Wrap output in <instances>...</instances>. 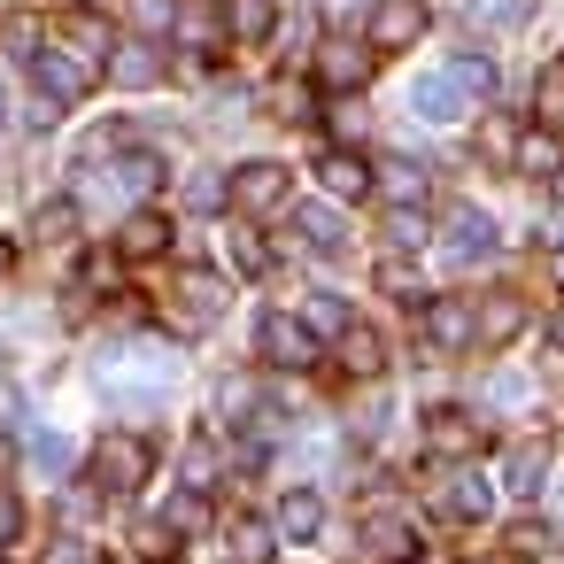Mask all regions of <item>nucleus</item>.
Returning <instances> with one entry per match:
<instances>
[{
  "mask_svg": "<svg viewBox=\"0 0 564 564\" xmlns=\"http://www.w3.org/2000/svg\"><path fill=\"white\" fill-rule=\"evenodd\" d=\"M271 549H279V525H263V518L232 525V564H271Z\"/></svg>",
  "mask_w": 564,
  "mask_h": 564,
  "instance_id": "cd10ccee",
  "label": "nucleus"
},
{
  "mask_svg": "<svg viewBox=\"0 0 564 564\" xmlns=\"http://www.w3.org/2000/svg\"><path fill=\"white\" fill-rule=\"evenodd\" d=\"M9 456H17V441H9V433H0V464H9Z\"/></svg>",
  "mask_w": 564,
  "mask_h": 564,
  "instance_id": "49530a36",
  "label": "nucleus"
},
{
  "mask_svg": "<svg viewBox=\"0 0 564 564\" xmlns=\"http://www.w3.org/2000/svg\"><path fill=\"white\" fill-rule=\"evenodd\" d=\"M317 178H325V194H333V202L371 194V163H364V155H348V148H333V155L317 163Z\"/></svg>",
  "mask_w": 564,
  "mask_h": 564,
  "instance_id": "aec40b11",
  "label": "nucleus"
},
{
  "mask_svg": "<svg viewBox=\"0 0 564 564\" xmlns=\"http://www.w3.org/2000/svg\"><path fill=\"white\" fill-rule=\"evenodd\" d=\"M471 448H479V417H471V410H433V417H425V456L464 464Z\"/></svg>",
  "mask_w": 564,
  "mask_h": 564,
  "instance_id": "9d476101",
  "label": "nucleus"
},
{
  "mask_svg": "<svg viewBox=\"0 0 564 564\" xmlns=\"http://www.w3.org/2000/svg\"><path fill=\"white\" fill-rule=\"evenodd\" d=\"M410 109H417L425 124H456L471 101H464V86H456L448 70H433V78H417V86H410Z\"/></svg>",
  "mask_w": 564,
  "mask_h": 564,
  "instance_id": "f8f14e48",
  "label": "nucleus"
},
{
  "mask_svg": "<svg viewBox=\"0 0 564 564\" xmlns=\"http://www.w3.org/2000/svg\"><path fill=\"white\" fill-rule=\"evenodd\" d=\"M379 286H387V294H402V302H417V271H410L402 256H387V263H379Z\"/></svg>",
  "mask_w": 564,
  "mask_h": 564,
  "instance_id": "ea45409f",
  "label": "nucleus"
},
{
  "mask_svg": "<svg viewBox=\"0 0 564 564\" xmlns=\"http://www.w3.org/2000/svg\"><path fill=\"white\" fill-rule=\"evenodd\" d=\"M109 78H117V86H132V94H140V86H155V78H163V47H155V40H117Z\"/></svg>",
  "mask_w": 564,
  "mask_h": 564,
  "instance_id": "dca6fc26",
  "label": "nucleus"
},
{
  "mask_svg": "<svg viewBox=\"0 0 564 564\" xmlns=\"http://www.w3.org/2000/svg\"><path fill=\"white\" fill-rule=\"evenodd\" d=\"M448 78L464 86V101H487V94H495V63H487V55H456Z\"/></svg>",
  "mask_w": 564,
  "mask_h": 564,
  "instance_id": "2f4dec72",
  "label": "nucleus"
},
{
  "mask_svg": "<svg viewBox=\"0 0 564 564\" xmlns=\"http://www.w3.org/2000/svg\"><path fill=\"white\" fill-rule=\"evenodd\" d=\"M0 124H9V94H0Z\"/></svg>",
  "mask_w": 564,
  "mask_h": 564,
  "instance_id": "09e8293b",
  "label": "nucleus"
},
{
  "mask_svg": "<svg viewBox=\"0 0 564 564\" xmlns=\"http://www.w3.org/2000/svg\"><path fill=\"white\" fill-rule=\"evenodd\" d=\"M163 525H171V533L186 541V533H202V525H209V502H202V495L186 487V495H171V502H163Z\"/></svg>",
  "mask_w": 564,
  "mask_h": 564,
  "instance_id": "473e14b6",
  "label": "nucleus"
},
{
  "mask_svg": "<svg viewBox=\"0 0 564 564\" xmlns=\"http://www.w3.org/2000/svg\"><path fill=\"white\" fill-rule=\"evenodd\" d=\"M163 248H171V217H163V209H132V217L117 225V256L148 263V256H163Z\"/></svg>",
  "mask_w": 564,
  "mask_h": 564,
  "instance_id": "4468645a",
  "label": "nucleus"
},
{
  "mask_svg": "<svg viewBox=\"0 0 564 564\" xmlns=\"http://www.w3.org/2000/svg\"><path fill=\"white\" fill-rule=\"evenodd\" d=\"M533 109H541V132H564V63H549V70H541Z\"/></svg>",
  "mask_w": 564,
  "mask_h": 564,
  "instance_id": "7c9ffc66",
  "label": "nucleus"
},
{
  "mask_svg": "<svg viewBox=\"0 0 564 564\" xmlns=\"http://www.w3.org/2000/svg\"><path fill=\"white\" fill-rule=\"evenodd\" d=\"M148 471H155V448L140 433H109L94 448V487L101 495H132V487H148Z\"/></svg>",
  "mask_w": 564,
  "mask_h": 564,
  "instance_id": "f03ea898",
  "label": "nucleus"
},
{
  "mask_svg": "<svg viewBox=\"0 0 564 564\" xmlns=\"http://www.w3.org/2000/svg\"><path fill=\"white\" fill-rule=\"evenodd\" d=\"M417 333H425V348L464 356V348H479V310H471V302H456V294H433V302H425V317H417Z\"/></svg>",
  "mask_w": 564,
  "mask_h": 564,
  "instance_id": "7ed1b4c3",
  "label": "nucleus"
},
{
  "mask_svg": "<svg viewBox=\"0 0 564 564\" xmlns=\"http://www.w3.org/2000/svg\"><path fill=\"white\" fill-rule=\"evenodd\" d=\"M549 333H556V340H564V310H556V325H549Z\"/></svg>",
  "mask_w": 564,
  "mask_h": 564,
  "instance_id": "de8ad7c7",
  "label": "nucleus"
},
{
  "mask_svg": "<svg viewBox=\"0 0 564 564\" xmlns=\"http://www.w3.org/2000/svg\"><path fill=\"white\" fill-rule=\"evenodd\" d=\"M32 464H40L47 479H63V471H70V441H63V433H40V441H32Z\"/></svg>",
  "mask_w": 564,
  "mask_h": 564,
  "instance_id": "72a5a7b5",
  "label": "nucleus"
},
{
  "mask_svg": "<svg viewBox=\"0 0 564 564\" xmlns=\"http://www.w3.org/2000/svg\"><path fill=\"white\" fill-rule=\"evenodd\" d=\"M32 78H40V94H47V101H63V109H70V101H86L94 63H78L70 47H40V55H32Z\"/></svg>",
  "mask_w": 564,
  "mask_h": 564,
  "instance_id": "423d86ee",
  "label": "nucleus"
},
{
  "mask_svg": "<svg viewBox=\"0 0 564 564\" xmlns=\"http://www.w3.org/2000/svg\"><path fill=\"white\" fill-rule=\"evenodd\" d=\"M232 271H248V279H256V271H271V248H263L256 232H232Z\"/></svg>",
  "mask_w": 564,
  "mask_h": 564,
  "instance_id": "c9c22d12",
  "label": "nucleus"
},
{
  "mask_svg": "<svg viewBox=\"0 0 564 564\" xmlns=\"http://www.w3.org/2000/svg\"><path fill=\"white\" fill-rule=\"evenodd\" d=\"M17 525H24V510H17V495H9V487H0V549L17 541Z\"/></svg>",
  "mask_w": 564,
  "mask_h": 564,
  "instance_id": "79ce46f5",
  "label": "nucleus"
},
{
  "mask_svg": "<svg viewBox=\"0 0 564 564\" xmlns=\"http://www.w3.org/2000/svg\"><path fill=\"white\" fill-rule=\"evenodd\" d=\"M109 178H117L124 194H155V186H163V155H148V148H132V155H124V163H117Z\"/></svg>",
  "mask_w": 564,
  "mask_h": 564,
  "instance_id": "c85d7f7f",
  "label": "nucleus"
},
{
  "mask_svg": "<svg viewBox=\"0 0 564 564\" xmlns=\"http://www.w3.org/2000/svg\"><path fill=\"white\" fill-rule=\"evenodd\" d=\"M387 240H394V248H425V217H417V209H394V217H387Z\"/></svg>",
  "mask_w": 564,
  "mask_h": 564,
  "instance_id": "58836bf2",
  "label": "nucleus"
},
{
  "mask_svg": "<svg viewBox=\"0 0 564 564\" xmlns=\"http://www.w3.org/2000/svg\"><path fill=\"white\" fill-rule=\"evenodd\" d=\"M364 541H371V556H387V564H410V556H417V525H410L402 510H371V518H364Z\"/></svg>",
  "mask_w": 564,
  "mask_h": 564,
  "instance_id": "2eb2a0df",
  "label": "nucleus"
},
{
  "mask_svg": "<svg viewBox=\"0 0 564 564\" xmlns=\"http://www.w3.org/2000/svg\"><path fill=\"white\" fill-rule=\"evenodd\" d=\"M132 24H140V40H155V32L178 24V9H171V0H132Z\"/></svg>",
  "mask_w": 564,
  "mask_h": 564,
  "instance_id": "f704fd0d",
  "label": "nucleus"
},
{
  "mask_svg": "<svg viewBox=\"0 0 564 564\" xmlns=\"http://www.w3.org/2000/svg\"><path fill=\"white\" fill-rule=\"evenodd\" d=\"M256 348H263V364H279V371L317 364V333H310L302 317H286V310H271V317L256 325Z\"/></svg>",
  "mask_w": 564,
  "mask_h": 564,
  "instance_id": "39448f33",
  "label": "nucleus"
},
{
  "mask_svg": "<svg viewBox=\"0 0 564 564\" xmlns=\"http://www.w3.org/2000/svg\"><path fill=\"white\" fill-rule=\"evenodd\" d=\"M525 333V302L518 294H487L479 302V348H510Z\"/></svg>",
  "mask_w": 564,
  "mask_h": 564,
  "instance_id": "a211bd4d",
  "label": "nucleus"
},
{
  "mask_svg": "<svg viewBox=\"0 0 564 564\" xmlns=\"http://www.w3.org/2000/svg\"><path fill=\"white\" fill-rule=\"evenodd\" d=\"M317 78H325L333 94H356V86L371 78V55H364L356 40H325V47H317Z\"/></svg>",
  "mask_w": 564,
  "mask_h": 564,
  "instance_id": "9b49d317",
  "label": "nucleus"
},
{
  "mask_svg": "<svg viewBox=\"0 0 564 564\" xmlns=\"http://www.w3.org/2000/svg\"><path fill=\"white\" fill-rule=\"evenodd\" d=\"M417 40H425V0H379L371 9V47L379 55H402Z\"/></svg>",
  "mask_w": 564,
  "mask_h": 564,
  "instance_id": "0eeeda50",
  "label": "nucleus"
},
{
  "mask_svg": "<svg viewBox=\"0 0 564 564\" xmlns=\"http://www.w3.org/2000/svg\"><path fill=\"white\" fill-rule=\"evenodd\" d=\"M271 525H279V541H317V525H325V495H317V487H294V495L279 502Z\"/></svg>",
  "mask_w": 564,
  "mask_h": 564,
  "instance_id": "6ab92c4d",
  "label": "nucleus"
},
{
  "mask_svg": "<svg viewBox=\"0 0 564 564\" xmlns=\"http://www.w3.org/2000/svg\"><path fill=\"white\" fill-rule=\"evenodd\" d=\"M225 24H232V40H271V24H279V9L271 0H225Z\"/></svg>",
  "mask_w": 564,
  "mask_h": 564,
  "instance_id": "bb28decb",
  "label": "nucleus"
},
{
  "mask_svg": "<svg viewBox=\"0 0 564 564\" xmlns=\"http://www.w3.org/2000/svg\"><path fill=\"white\" fill-rule=\"evenodd\" d=\"M441 256H448V263H479V256H495V217H487V209H448V225H441Z\"/></svg>",
  "mask_w": 564,
  "mask_h": 564,
  "instance_id": "1a4fd4ad",
  "label": "nucleus"
},
{
  "mask_svg": "<svg viewBox=\"0 0 564 564\" xmlns=\"http://www.w3.org/2000/svg\"><path fill=\"white\" fill-rule=\"evenodd\" d=\"M441 510H448V518H464V525H479V518L495 510V487H487L479 471H456V479H448V495H441Z\"/></svg>",
  "mask_w": 564,
  "mask_h": 564,
  "instance_id": "4be33fe9",
  "label": "nucleus"
},
{
  "mask_svg": "<svg viewBox=\"0 0 564 564\" xmlns=\"http://www.w3.org/2000/svg\"><path fill=\"white\" fill-rule=\"evenodd\" d=\"M487 394H495V402H525V379H518V371H502V379H495Z\"/></svg>",
  "mask_w": 564,
  "mask_h": 564,
  "instance_id": "c03bdc74",
  "label": "nucleus"
},
{
  "mask_svg": "<svg viewBox=\"0 0 564 564\" xmlns=\"http://www.w3.org/2000/svg\"><path fill=\"white\" fill-rule=\"evenodd\" d=\"M186 479H194V495L217 479V448H209V441H194V456H186Z\"/></svg>",
  "mask_w": 564,
  "mask_h": 564,
  "instance_id": "a19ab883",
  "label": "nucleus"
},
{
  "mask_svg": "<svg viewBox=\"0 0 564 564\" xmlns=\"http://www.w3.org/2000/svg\"><path fill=\"white\" fill-rule=\"evenodd\" d=\"M340 364H348L356 379H379V371H387V348H379V333H371V325H348V340H340Z\"/></svg>",
  "mask_w": 564,
  "mask_h": 564,
  "instance_id": "a878e982",
  "label": "nucleus"
},
{
  "mask_svg": "<svg viewBox=\"0 0 564 564\" xmlns=\"http://www.w3.org/2000/svg\"><path fill=\"white\" fill-rule=\"evenodd\" d=\"M70 232H78V202H40V209H32V240L55 248V240H70Z\"/></svg>",
  "mask_w": 564,
  "mask_h": 564,
  "instance_id": "c756f323",
  "label": "nucleus"
},
{
  "mask_svg": "<svg viewBox=\"0 0 564 564\" xmlns=\"http://www.w3.org/2000/svg\"><path fill=\"white\" fill-rule=\"evenodd\" d=\"M217 417H256V387L248 379H225L217 387Z\"/></svg>",
  "mask_w": 564,
  "mask_h": 564,
  "instance_id": "e433bc0d",
  "label": "nucleus"
},
{
  "mask_svg": "<svg viewBox=\"0 0 564 564\" xmlns=\"http://www.w3.org/2000/svg\"><path fill=\"white\" fill-rule=\"evenodd\" d=\"M302 325H310L317 340H348V325H356V317H348V302H340V294H310V302H302Z\"/></svg>",
  "mask_w": 564,
  "mask_h": 564,
  "instance_id": "393cba45",
  "label": "nucleus"
},
{
  "mask_svg": "<svg viewBox=\"0 0 564 564\" xmlns=\"http://www.w3.org/2000/svg\"><path fill=\"white\" fill-rule=\"evenodd\" d=\"M549 271H556V286H564V248H556V256H549Z\"/></svg>",
  "mask_w": 564,
  "mask_h": 564,
  "instance_id": "a18cd8bd",
  "label": "nucleus"
},
{
  "mask_svg": "<svg viewBox=\"0 0 564 564\" xmlns=\"http://www.w3.org/2000/svg\"><path fill=\"white\" fill-rule=\"evenodd\" d=\"M533 17V0H464V24L471 32H518Z\"/></svg>",
  "mask_w": 564,
  "mask_h": 564,
  "instance_id": "b1692460",
  "label": "nucleus"
},
{
  "mask_svg": "<svg viewBox=\"0 0 564 564\" xmlns=\"http://www.w3.org/2000/svg\"><path fill=\"white\" fill-rule=\"evenodd\" d=\"M24 417V387L17 379H0V425H17Z\"/></svg>",
  "mask_w": 564,
  "mask_h": 564,
  "instance_id": "37998d69",
  "label": "nucleus"
},
{
  "mask_svg": "<svg viewBox=\"0 0 564 564\" xmlns=\"http://www.w3.org/2000/svg\"><path fill=\"white\" fill-rule=\"evenodd\" d=\"M518 171L525 178H564V132H525L518 140Z\"/></svg>",
  "mask_w": 564,
  "mask_h": 564,
  "instance_id": "5701e85b",
  "label": "nucleus"
},
{
  "mask_svg": "<svg viewBox=\"0 0 564 564\" xmlns=\"http://www.w3.org/2000/svg\"><path fill=\"white\" fill-rule=\"evenodd\" d=\"M171 379H178V356H171L163 340H124V348L101 356V387H109V394H132V387L163 394Z\"/></svg>",
  "mask_w": 564,
  "mask_h": 564,
  "instance_id": "f257e3e1",
  "label": "nucleus"
},
{
  "mask_svg": "<svg viewBox=\"0 0 564 564\" xmlns=\"http://www.w3.org/2000/svg\"><path fill=\"white\" fill-rule=\"evenodd\" d=\"M279 202H286V163H240L232 171V209L240 217H263Z\"/></svg>",
  "mask_w": 564,
  "mask_h": 564,
  "instance_id": "6e6552de",
  "label": "nucleus"
},
{
  "mask_svg": "<svg viewBox=\"0 0 564 564\" xmlns=\"http://www.w3.org/2000/svg\"><path fill=\"white\" fill-rule=\"evenodd\" d=\"M541 479H549V441H518L502 456V487L510 495H541Z\"/></svg>",
  "mask_w": 564,
  "mask_h": 564,
  "instance_id": "412c9836",
  "label": "nucleus"
},
{
  "mask_svg": "<svg viewBox=\"0 0 564 564\" xmlns=\"http://www.w3.org/2000/svg\"><path fill=\"white\" fill-rule=\"evenodd\" d=\"M232 202V178H194L186 186V209H225Z\"/></svg>",
  "mask_w": 564,
  "mask_h": 564,
  "instance_id": "4c0bfd02",
  "label": "nucleus"
},
{
  "mask_svg": "<svg viewBox=\"0 0 564 564\" xmlns=\"http://www.w3.org/2000/svg\"><path fill=\"white\" fill-rule=\"evenodd\" d=\"M556 194H564V178H556Z\"/></svg>",
  "mask_w": 564,
  "mask_h": 564,
  "instance_id": "8fccbe9b",
  "label": "nucleus"
},
{
  "mask_svg": "<svg viewBox=\"0 0 564 564\" xmlns=\"http://www.w3.org/2000/svg\"><path fill=\"white\" fill-rule=\"evenodd\" d=\"M225 294H232V286H225L217 271H186L178 294H171V325H178V333H209V325L225 317Z\"/></svg>",
  "mask_w": 564,
  "mask_h": 564,
  "instance_id": "20e7f679",
  "label": "nucleus"
},
{
  "mask_svg": "<svg viewBox=\"0 0 564 564\" xmlns=\"http://www.w3.org/2000/svg\"><path fill=\"white\" fill-rule=\"evenodd\" d=\"M294 232H302L317 256H340V248H348V225H340L333 202H302V209H294Z\"/></svg>",
  "mask_w": 564,
  "mask_h": 564,
  "instance_id": "f3484780",
  "label": "nucleus"
},
{
  "mask_svg": "<svg viewBox=\"0 0 564 564\" xmlns=\"http://www.w3.org/2000/svg\"><path fill=\"white\" fill-rule=\"evenodd\" d=\"M371 186H379L394 209H417V202H425V186H433V171H425V163H410V155H387V163L371 171Z\"/></svg>",
  "mask_w": 564,
  "mask_h": 564,
  "instance_id": "ddd939ff",
  "label": "nucleus"
}]
</instances>
